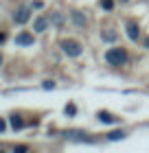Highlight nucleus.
Here are the masks:
<instances>
[{
  "mask_svg": "<svg viewBox=\"0 0 149 153\" xmlns=\"http://www.w3.org/2000/svg\"><path fill=\"white\" fill-rule=\"evenodd\" d=\"M127 35L132 39H138V24L136 22H127Z\"/></svg>",
  "mask_w": 149,
  "mask_h": 153,
  "instance_id": "obj_6",
  "label": "nucleus"
},
{
  "mask_svg": "<svg viewBox=\"0 0 149 153\" xmlns=\"http://www.w3.org/2000/svg\"><path fill=\"white\" fill-rule=\"evenodd\" d=\"M2 129H4V120L0 118V131H2Z\"/></svg>",
  "mask_w": 149,
  "mask_h": 153,
  "instance_id": "obj_16",
  "label": "nucleus"
},
{
  "mask_svg": "<svg viewBox=\"0 0 149 153\" xmlns=\"http://www.w3.org/2000/svg\"><path fill=\"white\" fill-rule=\"evenodd\" d=\"M53 22L57 24V26H61V24H64V18L59 16V13H53Z\"/></svg>",
  "mask_w": 149,
  "mask_h": 153,
  "instance_id": "obj_12",
  "label": "nucleus"
},
{
  "mask_svg": "<svg viewBox=\"0 0 149 153\" xmlns=\"http://www.w3.org/2000/svg\"><path fill=\"white\" fill-rule=\"evenodd\" d=\"M59 48L68 55V57H79L81 51H83L81 44H79V42H75V39H61L59 42Z\"/></svg>",
  "mask_w": 149,
  "mask_h": 153,
  "instance_id": "obj_2",
  "label": "nucleus"
},
{
  "mask_svg": "<svg viewBox=\"0 0 149 153\" xmlns=\"http://www.w3.org/2000/svg\"><path fill=\"white\" fill-rule=\"evenodd\" d=\"M2 39H4V35H2V33H0V42H2Z\"/></svg>",
  "mask_w": 149,
  "mask_h": 153,
  "instance_id": "obj_18",
  "label": "nucleus"
},
{
  "mask_svg": "<svg viewBox=\"0 0 149 153\" xmlns=\"http://www.w3.org/2000/svg\"><path fill=\"white\" fill-rule=\"evenodd\" d=\"M46 26H48V18H37L35 20V31L37 33H44Z\"/></svg>",
  "mask_w": 149,
  "mask_h": 153,
  "instance_id": "obj_7",
  "label": "nucleus"
},
{
  "mask_svg": "<svg viewBox=\"0 0 149 153\" xmlns=\"http://www.w3.org/2000/svg\"><path fill=\"white\" fill-rule=\"evenodd\" d=\"M66 114H75V105H73V103H70V105L66 107Z\"/></svg>",
  "mask_w": 149,
  "mask_h": 153,
  "instance_id": "obj_15",
  "label": "nucleus"
},
{
  "mask_svg": "<svg viewBox=\"0 0 149 153\" xmlns=\"http://www.w3.org/2000/svg\"><path fill=\"white\" fill-rule=\"evenodd\" d=\"M123 138H125V131H110V134H108V140H123Z\"/></svg>",
  "mask_w": 149,
  "mask_h": 153,
  "instance_id": "obj_9",
  "label": "nucleus"
},
{
  "mask_svg": "<svg viewBox=\"0 0 149 153\" xmlns=\"http://www.w3.org/2000/svg\"><path fill=\"white\" fill-rule=\"evenodd\" d=\"M73 20H75V24H79V26H86V18L81 16V13H73Z\"/></svg>",
  "mask_w": 149,
  "mask_h": 153,
  "instance_id": "obj_10",
  "label": "nucleus"
},
{
  "mask_svg": "<svg viewBox=\"0 0 149 153\" xmlns=\"http://www.w3.org/2000/svg\"><path fill=\"white\" fill-rule=\"evenodd\" d=\"M105 61H108L110 66H125L127 51L125 48H110V51L105 53Z\"/></svg>",
  "mask_w": 149,
  "mask_h": 153,
  "instance_id": "obj_1",
  "label": "nucleus"
},
{
  "mask_svg": "<svg viewBox=\"0 0 149 153\" xmlns=\"http://www.w3.org/2000/svg\"><path fill=\"white\" fill-rule=\"evenodd\" d=\"M103 39H112V42H114L116 35H114V33H103Z\"/></svg>",
  "mask_w": 149,
  "mask_h": 153,
  "instance_id": "obj_13",
  "label": "nucleus"
},
{
  "mask_svg": "<svg viewBox=\"0 0 149 153\" xmlns=\"http://www.w3.org/2000/svg\"><path fill=\"white\" fill-rule=\"evenodd\" d=\"M29 18H31V11L24 9V7H20V9L16 11V16H13V20H16L18 24H26V22H29Z\"/></svg>",
  "mask_w": 149,
  "mask_h": 153,
  "instance_id": "obj_3",
  "label": "nucleus"
},
{
  "mask_svg": "<svg viewBox=\"0 0 149 153\" xmlns=\"http://www.w3.org/2000/svg\"><path fill=\"white\" fill-rule=\"evenodd\" d=\"M44 88H46V90H53L55 83H53V81H44Z\"/></svg>",
  "mask_w": 149,
  "mask_h": 153,
  "instance_id": "obj_14",
  "label": "nucleus"
},
{
  "mask_svg": "<svg viewBox=\"0 0 149 153\" xmlns=\"http://www.w3.org/2000/svg\"><path fill=\"white\" fill-rule=\"evenodd\" d=\"M99 120L112 125V123H116V116H114V114H110V112H99Z\"/></svg>",
  "mask_w": 149,
  "mask_h": 153,
  "instance_id": "obj_5",
  "label": "nucleus"
},
{
  "mask_svg": "<svg viewBox=\"0 0 149 153\" xmlns=\"http://www.w3.org/2000/svg\"><path fill=\"white\" fill-rule=\"evenodd\" d=\"M0 64H2V55H0Z\"/></svg>",
  "mask_w": 149,
  "mask_h": 153,
  "instance_id": "obj_19",
  "label": "nucleus"
},
{
  "mask_svg": "<svg viewBox=\"0 0 149 153\" xmlns=\"http://www.w3.org/2000/svg\"><path fill=\"white\" fill-rule=\"evenodd\" d=\"M101 7L105 11H112V9H114V0H101Z\"/></svg>",
  "mask_w": 149,
  "mask_h": 153,
  "instance_id": "obj_11",
  "label": "nucleus"
},
{
  "mask_svg": "<svg viewBox=\"0 0 149 153\" xmlns=\"http://www.w3.org/2000/svg\"><path fill=\"white\" fill-rule=\"evenodd\" d=\"M11 127H13V129H16V131H20V129H22V127H24V123H22V118H20L18 114H16V116H11Z\"/></svg>",
  "mask_w": 149,
  "mask_h": 153,
  "instance_id": "obj_8",
  "label": "nucleus"
},
{
  "mask_svg": "<svg viewBox=\"0 0 149 153\" xmlns=\"http://www.w3.org/2000/svg\"><path fill=\"white\" fill-rule=\"evenodd\" d=\"M145 46H147V48H149V37H147V39H145Z\"/></svg>",
  "mask_w": 149,
  "mask_h": 153,
  "instance_id": "obj_17",
  "label": "nucleus"
},
{
  "mask_svg": "<svg viewBox=\"0 0 149 153\" xmlns=\"http://www.w3.org/2000/svg\"><path fill=\"white\" fill-rule=\"evenodd\" d=\"M16 42L20 46H31L33 44V35H31V33H20V35L16 37Z\"/></svg>",
  "mask_w": 149,
  "mask_h": 153,
  "instance_id": "obj_4",
  "label": "nucleus"
}]
</instances>
